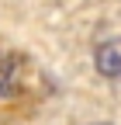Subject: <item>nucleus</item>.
Listing matches in <instances>:
<instances>
[{
    "instance_id": "nucleus-1",
    "label": "nucleus",
    "mask_w": 121,
    "mask_h": 125,
    "mask_svg": "<svg viewBox=\"0 0 121 125\" xmlns=\"http://www.w3.org/2000/svg\"><path fill=\"white\" fill-rule=\"evenodd\" d=\"M94 66H97V73L111 76V80H121V38H111V42L97 45Z\"/></svg>"
},
{
    "instance_id": "nucleus-2",
    "label": "nucleus",
    "mask_w": 121,
    "mask_h": 125,
    "mask_svg": "<svg viewBox=\"0 0 121 125\" xmlns=\"http://www.w3.org/2000/svg\"><path fill=\"white\" fill-rule=\"evenodd\" d=\"M10 90H14V66H10V59L0 56V97Z\"/></svg>"
}]
</instances>
